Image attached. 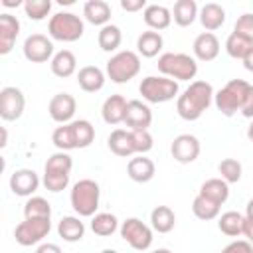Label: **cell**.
Wrapping results in <instances>:
<instances>
[{"label":"cell","mask_w":253,"mask_h":253,"mask_svg":"<svg viewBox=\"0 0 253 253\" xmlns=\"http://www.w3.org/2000/svg\"><path fill=\"white\" fill-rule=\"evenodd\" d=\"M18 34H20L18 18L8 14V12L0 14V55H6L12 51Z\"/></svg>","instance_id":"cell-17"},{"label":"cell","mask_w":253,"mask_h":253,"mask_svg":"<svg viewBox=\"0 0 253 253\" xmlns=\"http://www.w3.org/2000/svg\"><path fill=\"white\" fill-rule=\"evenodd\" d=\"M200 196H204V198L211 200L213 204L221 206L229 198V184L221 178H210L200 186Z\"/></svg>","instance_id":"cell-25"},{"label":"cell","mask_w":253,"mask_h":253,"mask_svg":"<svg viewBox=\"0 0 253 253\" xmlns=\"http://www.w3.org/2000/svg\"><path fill=\"white\" fill-rule=\"evenodd\" d=\"M40 186V178L34 170L30 168H20L16 170L12 176H10V190L16 194V196H32Z\"/></svg>","instance_id":"cell-16"},{"label":"cell","mask_w":253,"mask_h":253,"mask_svg":"<svg viewBox=\"0 0 253 253\" xmlns=\"http://www.w3.org/2000/svg\"><path fill=\"white\" fill-rule=\"evenodd\" d=\"M26 97L18 87H4L0 91V117L4 121H18L24 115Z\"/></svg>","instance_id":"cell-12"},{"label":"cell","mask_w":253,"mask_h":253,"mask_svg":"<svg viewBox=\"0 0 253 253\" xmlns=\"http://www.w3.org/2000/svg\"><path fill=\"white\" fill-rule=\"evenodd\" d=\"M174 223H176V215H174L172 208H168V206H156L150 211V225H152L154 231L168 233V231L174 229Z\"/></svg>","instance_id":"cell-30"},{"label":"cell","mask_w":253,"mask_h":253,"mask_svg":"<svg viewBox=\"0 0 253 253\" xmlns=\"http://www.w3.org/2000/svg\"><path fill=\"white\" fill-rule=\"evenodd\" d=\"M192 211L198 219H204V221H210V219H215L219 215V206L213 204L211 200L204 198V196H196L194 202H192Z\"/></svg>","instance_id":"cell-36"},{"label":"cell","mask_w":253,"mask_h":253,"mask_svg":"<svg viewBox=\"0 0 253 253\" xmlns=\"http://www.w3.org/2000/svg\"><path fill=\"white\" fill-rule=\"evenodd\" d=\"M49 229H51L49 217H32L16 225L14 237H16V243H20L22 247H30L40 243L49 233Z\"/></svg>","instance_id":"cell-9"},{"label":"cell","mask_w":253,"mask_h":253,"mask_svg":"<svg viewBox=\"0 0 253 253\" xmlns=\"http://www.w3.org/2000/svg\"><path fill=\"white\" fill-rule=\"evenodd\" d=\"M245 215H249V217H253V198L247 202V206H245Z\"/></svg>","instance_id":"cell-50"},{"label":"cell","mask_w":253,"mask_h":253,"mask_svg":"<svg viewBox=\"0 0 253 253\" xmlns=\"http://www.w3.org/2000/svg\"><path fill=\"white\" fill-rule=\"evenodd\" d=\"M24 12L30 20H43L51 12V2L49 0H26L24 2Z\"/></svg>","instance_id":"cell-41"},{"label":"cell","mask_w":253,"mask_h":253,"mask_svg":"<svg viewBox=\"0 0 253 253\" xmlns=\"http://www.w3.org/2000/svg\"><path fill=\"white\" fill-rule=\"evenodd\" d=\"M213 87L208 81H192L176 99V111L184 121H198L213 101Z\"/></svg>","instance_id":"cell-1"},{"label":"cell","mask_w":253,"mask_h":253,"mask_svg":"<svg viewBox=\"0 0 253 253\" xmlns=\"http://www.w3.org/2000/svg\"><path fill=\"white\" fill-rule=\"evenodd\" d=\"M194 55L200 61H213L219 55V40L211 32H204L194 40Z\"/></svg>","instance_id":"cell-18"},{"label":"cell","mask_w":253,"mask_h":253,"mask_svg":"<svg viewBox=\"0 0 253 253\" xmlns=\"http://www.w3.org/2000/svg\"><path fill=\"white\" fill-rule=\"evenodd\" d=\"M241 61H243V67H245L247 71H251V73H253V47L247 51V55H245Z\"/></svg>","instance_id":"cell-49"},{"label":"cell","mask_w":253,"mask_h":253,"mask_svg":"<svg viewBox=\"0 0 253 253\" xmlns=\"http://www.w3.org/2000/svg\"><path fill=\"white\" fill-rule=\"evenodd\" d=\"M73 160L67 152H55L47 158L43 166V186L45 190L57 194L69 186V176H71Z\"/></svg>","instance_id":"cell-3"},{"label":"cell","mask_w":253,"mask_h":253,"mask_svg":"<svg viewBox=\"0 0 253 253\" xmlns=\"http://www.w3.org/2000/svg\"><path fill=\"white\" fill-rule=\"evenodd\" d=\"M138 71H140V57L130 49L117 51L107 61V77L113 83H128L138 75Z\"/></svg>","instance_id":"cell-7"},{"label":"cell","mask_w":253,"mask_h":253,"mask_svg":"<svg viewBox=\"0 0 253 253\" xmlns=\"http://www.w3.org/2000/svg\"><path fill=\"white\" fill-rule=\"evenodd\" d=\"M158 71L174 81H190L198 73V61L188 53L166 51L158 57Z\"/></svg>","instance_id":"cell-4"},{"label":"cell","mask_w":253,"mask_h":253,"mask_svg":"<svg viewBox=\"0 0 253 253\" xmlns=\"http://www.w3.org/2000/svg\"><path fill=\"white\" fill-rule=\"evenodd\" d=\"M146 0H121V8L126 12H138L142 8H146Z\"/></svg>","instance_id":"cell-46"},{"label":"cell","mask_w":253,"mask_h":253,"mask_svg":"<svg viewBox=\"0 0 253 253\" xmlns=\"http://www.w3.org/2000/svg\"><path fill=\"white\" fill-rule=\"evenodd\" d=\"M251 47H253L251 42H247L245 38H241V36H237V34H233V32H231V34L227 36V40H225V51H227V55L233 57V59H243Z\"/></svg>","instance_id":"cell-38"},{"label":"cell","mask_w":253,"mask_h":253,"mask_svg":"<svg viewBox=\"0 0 253 253\" xmlns=\"http://www.w3.org/2000/svg\"><path fill=\"white\" fill-rule=\"evenodd\" d=\"M126 105H128V101H126L123 95H111V97H107L105 103H103V107H101L103 121H105L107 125H119V123H125Z\"/></svg>","instance_id":"cell-21"},{"label":"cell","mask_w":253,"mask_h":253,"mask_svg":"<svg viewBox=\"0 0 253 253\" xmlns=\"http://www.w3.org/2000/svg\"><path fill=\"white\" fill-rule=\"evenodd\" d=\"M71 130L75 138V148H87L95 140V126L85 119L71 121Z\"/></svg>","instance_id":"cell-34"},{"label":"cell","mask_w":253,"mask_h":253,"mask_svg":"<svg viewBox=\"0 0 253 253\" xmlns=\"http://www.w3.org/2000/svg\"><path fill=\"white\" fill-rule=\"evenodd\" d=\"M91 229H93L95 235L109 237V235H113L119 229V219H117L115 213H109V211L95 213L93 219H91Z\"/></svg>","instance_id":"cell-32"},{"label":"cell","mask_w":253,"mask_h":253,"mask_svg":"<svg viewBox=\"0 0 253 253\" xmlns=\"http://www.w3.org/2000/svg\"><path fill=\"white\" fill-rule=\"evenodd\" d=\"M239 113H241L245 119H253V85H249L247 95H245V99H243V105H241Z\"/></svg>","instance_id":"cell-45"},{"label":"cell","mask_w":253,"mask_h":253,"mask_svg":"<svg viewBox=\"0 0 253 253\" xmlns=\"http://www.w3.org/2000/svg\"><path fill=\"white\" fill-rule=\"evenodd\" d=\"M47 32L53 40L57 42H77L83 32H85V26H83V20L73 14V12H57L49 18V24H47Z\"/></svg>","instance_id":"cell-6"},{"label":"cell","mask_w":253,"mask_h":253,"mask_svg":"<svg viewBox=\"0 0 253 253\" xmlns=\"http://www.w3.org/2000/svg\"><path fill=\"white\" fill-rule=\"evenodd\" d=\"M77 83L85 93H97L105 87V71L97 65H85L77 71Z\"/></svg>","instance_id":"cell-20"},{"label":"cell","mask_w":253,"mask_h":253,"mask_svg":"<svg viewBox=\"0 0 253 253\" xmlns=\"http://www.w3.org/2000/svg\"><path fill=\"white\" fill-rule=\"evenodd\" d=\"M152 253H172V251L170 249H154Z\"/></svg>","instance_id":"cell-54"},{"label":"cell","mask_w":253,"mask_h":253,"mask_svg":"<svg viewBox=\"0 0 253 253\" xmlns=\"http://www.w3.org/2000/svg\"><path fill=\"white\" fill-rule=\"evenodd\" d=\"M241 235H245L247 241L253 243V217L245 215V219H243V233Z\"/></svg>","instance_id":"cell-47"},{"label":"cell","mask_w":253,"mask_h":253,"mask_svg":"<svg viewBox=\"0 0 253 253\" xmlns=\"http://www.w3.org/2000/svg\"><path fill=\"white\" fill-rule=\"evenodd\" d=\"M99 198H101V188L95 180L89 178L75 182L69 194L71 208L79 217H93L99 208Z\"/></svg>","instance_id":"cell-2"},{"label":"cell","mask_w":253,"mask_h":253,"mask_svg":"<svg viewBox=\"0 0 253 253\" xmlns=\"http://www.w3.org/2000/svg\"><path fill=\"white\" fill-rule=\"evenodd\" d=\"M24 217L32 219V217H51V206L45 198L42 196H32L26 204H24Z\"/></svg>","instance_id":"cell-37"},{"label":"cell","mask_w":253,"mask_h":253,"mask_svg":"<svg viewBox=\"0 0 253 253\" xmlns=\"http://www.w3.org/2000/svg\"><path fill=\"white\" fill-rule=\"evenodd\" d=\"M233 34H237L253 43V14H241L233 26Z\"/></svg>","instance_id":"cell-43"},{"label":"cell","mask_w":253,"mask_h":253,"mask_svg":"<svg viewBox=\"0 0 253 253\" xmlns=\"http://www.w3.org/2000/svg\"><path fill=\"white\" fill-rule=\"evenodd\" d=\"M247 138L253 142V119H251V123H249V126H247Z\"/></svg>","instance_id":"cell-52"},{"label":"cell","mask_w":253,"mask_h":253,"mask_svg":"<svg viewBox=\"0 0 253 253\" xmlns=\"http://www.w3.org/2000/svg\"><path fill=\"white\" fill-rule=\"evenodd\" d=\"M57 233L63 241L67 243H75V241H81L83 235H85V223L75 217V215H65L59 219L57 223Z\"/></svg>","instance_id":"cell-26"},{"label":"cell","mask_w":253,"mask_h":253,"mask_svg":"<svg viewBox=\"0 0 253 253\" xmlns=\"http://www.w3.org/2000/svg\"><path fill=\"white\" fill-rule=\"evenodd\" d=\"M249 85H251V83H247L245 79H231V81H227V83L213 95V103H215L217 111H219L221 115H225V117H233V115L241 109Z\"/></svg>","instance_id":"cell-5"},{"label":"cell","mask_w":253,"mask_h":253,"mask_svg":"<svg viewBox=\"0 0 253 253\" xmlns=\"http://www.w3.org/2000/svg\"><path fill=\"white\" fill-rule=\"evenodd\" d=\"M202 26L208 30V32H213V30H219L225 22V10L215 4V2H208L200 8V14H198Z\"/></svg>","instance_id":"cell-27"},{"label":"cell","mask_w":253,"mask_h":253,"mask_svg":"<svg viewBox=\"0 0 253 253\" xmlns=\"http://www.w3.org/2000/svg\"><path fill=\"white\" fill-rule=\"evenodd\" d=\"M243 219H245V215H241L239 211H225L219 215L217 227L221 233H225L229 237H237L243 233Z\"/></svg>","instance_id":"cell-35"},{"label":"cell","mask_w":253,"mask_h":253,"mask_svg":"<svg viewBox=\"0 0 253 253\" xmlns=\"http://www.w3.org/2000/svg\"><path fill=\"white\" fill-rule=\"evenodd\" d=\"M217 172L221 174V180H225L227 184H235V182L241 180L243 168H241L239 160H235V158H223L217 164Z\"/></svg>","instance_id":"cell-40"},{"label":"cell","mask_w":253,"mask_h":253,"mask_svg":"<svg viewBox=\"0 0 253 253\" xmlns=\"http://www.w3.org/2000/svg\"><path fill=\"white\" fill-rule=\"evenodd\" d=\"M132 132V142H134V152L136 154H146L152 150L154 140L148 130H130Z\"/></svg>","instance_id":"cell-42"},{"label":"cell","mask_w":253,"mask_h":253,"mask_svg":"<svg viewBox=\"0 0 253 253\" xmlns=\"http://www.w3.org/2000/svg\"><path fill=\"white\" fill-rule=\"evenodd\" d=\"M75 109H77V101L69 93H57V95H53L49 99V105H47L49 117L55 123H59V125L71 123V119L75 115Z\"/></svg>","instance_id":"cell-14"},{"label":"cell","mask_w":253,"mask_h":253,"mask_svg":"<svg viewBox=\"0 0 253 253\" xmlns=\"http://www.w3.org/2000/svg\"><path fill=\"white\" fill-rule=\"evenodd\" d=\"M200 140L194 136V134H178L174 140H172V146H170V152H172V158L180 164H190L194 162L198 156H200Z\"/></svg>","instance_id":"cell-13"},{"label":"cell","mask_w":253,"mask_h":253,"mask_svg":"<svg viewBox=\"0 0 253 253\" xmlns=\"http://www.w3.org/2000/svg\"><path fill=\"white\" fill-rule=\"evenodd\" d=\"M51 142L61 150V152H67V150H73L75 148V138H73V130H71V123L67 125H61L53 130L51 134Z\"/></svg>","instance_id":"cell-39"},{"label":"cell","mask_w":253,"mask_h":253,"mask_svg":"<svg viewBox=\"0 0 253 253\" xmlns=\"http://www.w3.org/2000/svg\"><path fill=\"white\" fill-rule=\"evenodd\" d=\"M22 51H24V57L32 63H43L47 59L53 57V43L47 36L43 34H32L24 40V45H22Z\"/></svg>","instance_id":"cell-11"},{"label":"cell","mask_w":253,"mask_h":253,"mask_svg":"<svg viewBox=\"0 0 253 253\" xmlns=\"http://www.w3.org/2000/svg\"><path fill=\"white\" fill-rule=\"evenodd\" d=\"M200 10H198V4L194 0H178L174 4V10H172V18L178 26L186 28V26H192L194 20L198 18Z\"/></svg>","instance_id":"cell-31"},{"label":"cell","mask_w":253,"mask_h":253,"mask_svg":"<svg viewBox=\"0 0 253 253\" xmlns=\"http://www.w3.org/2000/svg\"><path fill=\"white\" fill-rule=\"evenodd\" d=\"M162 45H164V40H162L160 32H154V30L142 32L136 40V49L142 57H156L158 51L162 49Z\"/></svg>","instance_id":"cell-29"},{"label":"cell","mask_w":253,"mask_h":253,"mask_svg":"<svg viewBox=\"0 0 253 253\" xmlns=\"http://www.w3.org/2000/svg\"><path fill=\"white\" fill-rule=\"evenodd\" d=\"M121 237L136 251H146L152 245V229L138 217H128L119 227Z\"/></svg>","instance_id":"cell-10"},{"label":"cell","mask_w":253,"mask_h":253,"mask_svg":"<svg viewBox=\"0 0 253 253\" xmlns=\"http://www.w3.org/2000/svg\"><path fill=\"white\" fill-rule=\"evenodd\" d=\"M142 18H144V24H146L150 30L160 32V30H166V28L170 26V22H172V12H170L166 6H162V4H148V6L144 8Z\"/></svg>","instance_id":"cell-23"},{"label":"cell","mask_w":253,"mask_h":253,"mask_svg":"<svg viewBox=\"0 0 253 253\" xmlns=\"http://www.w3.org/2000/svg\"><path fill=\"white\" fill-rule=\"evenodd\" d=\"M6 142H8V132H6V128H2V142H0V146H6Z\"/></svg>","instance_id":"cell-53"},{"label":"cell","mask_w":253,"mask_h":253,"mask_svg":"<svg viewBox=\"0 0 253 253\" xmlns=\"http://www.w3.org/2000/svg\"><path fill=\"white\" fill-rule=\"evenodd\" d=\"M83 16L93 26H107L111 20V4L105 0H89L83 6Z\"/></svg>","instance_id":"cell-24"},{"label":"cell","mask_w":253,"mask_h":253,"mask_svg":"<svg viewBox=\"0 0 253 253\" xmlns=\"http://www.w3.org/2000/svg\"><path fill=\"white\" fill-rule=\"evenodd\" d=\"M152 123V111L146 103L132 99L126 105V113H125V125L130 130H148Z\"/></svg>","instance_id":"cell-15"},{"label":"cell","mask_w":253,"mask_h":253,"mask_svg":"<svg viewBox=\"0 0 253 253\" xmlns=\"http://www.w3.org/2000/svg\"><path fill=\"white\" fill-rule=\"evenodd\" d=\"M51 73L55 75V77H61V79H65V77H71L75 71H77V59H75V55L69 51V49H61V51H57L53 57H51Z\"/></svg>","instance_id":"cell-28"},{"label":"cell","mask_w":253,"mask_h":253,"mask_svg":"<svg viewBox=\"0 0 253 253\" xmlns=\"http://www.w3.org/2000/svg\"><path fill=\"white\" fill-rule=\"evenodd\" d=\"M36 253H61V247L55 245V243H42L36 249Z\"/></svg>","instance_id":"cell-48"},{"label":"cell","mask_w":253,"mask_h":253,"mask_svg":"<svg viewBox=\"0 0 253 253\" xmlns=\"http://www.w3.org/2000/svg\"><path fill=\"white\" fill-rule=\"evenodd\" d=\"M101 253H119V251H115V249H103Z\"/></svg>","instance_id":"cell-55"},{"label":"cell","mask_w":253,"mask_h":253,"mask_svg":"<svg viewBox=\"0 0 253 253\" xmlns=\"http://www.w3.org/2000/svg\"><path fill=\"white\" fill-rule=\"evenodd\" d=\"M97 42H99V47L103 51H117L121 42H123V34H121V28L115 26V24H107L99 30V36H97Z\"/></svg>","instance_id":"cell-33"},{"label":"cell","mask_w":253,"mask_h":253,"mask_svg":"<svg viewBox=\"0 0 253 253\" xmlns=\"http://www.w3.org/2000/svg\"><path fill=\"white\" fill-rule=\"evenodd\" d=\"M126 174L132 182H138V184H144V182H150L156 174V166L150 158H146L144 154L140 156H134L128 160L126 164Z\"/></svg>","instance_id":"cell-19"},{"label":"cell","mask_w":253,"mask_h":253,"mask_svg":"<svg viewBox=\"0 0 253 253\" xmlns=\"http://www.w3.org/2000/svg\"><path fill=\"white\" fill-rule=\"evenodd\" d=\"M107 144H109V150L117 156H132L134 154V142H132V132L130 130H125V128H115L109 138H107Z\"/></svg>","instance_id":"cell-22"},{"label":"cell","mask_w":253,"mask_h":253,"mask_svg":"<svg viewBox=\"0 0 253 253\" xmlns=\"http://www.w3.org/2000/svg\"><path fill=\"white\" fill-rule=\"evenodd\" d=\"M2 4L8 6V8H12V6H20L22 2H20V0H2ZM22 6H24V4H22Z\"/></svg>","instance_id":"cell-51"},{"label":"cell","mask_w":253,"mask_h":253,"mask_svg":"<svg viewBox=\"0 0 253 253\" xmlns=\"http://www.w3.org/2000/svg\"><path fill=\"white\" fill-rule=\"evenodd\" d=\"M138 91L148 103H166L178 95V81L164 75H148L140 81Z\"/></svg>","instance_id":"cell-8"},{"label":"cell","mask_w":253,"mask_h":253,"mask_svg":"<svg viewBox=\"0 0 253 253\" xmlns=\"http://www.w3.org/2000/svg\"><path fill=\"white\" fill-rule=\"evenodd\" d=\"M221 253H253V243H249L247 239H237V241H231L229 245H225L221 249Z\"/></svg>","instance_id":"cell-44"}]
</instances>
